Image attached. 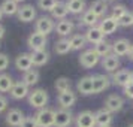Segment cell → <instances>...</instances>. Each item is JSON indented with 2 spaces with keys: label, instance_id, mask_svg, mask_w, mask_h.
I'll use <instances>...</instances> for the list:
<instances>
[{
  "label": "cell",
  "instance_id": "33",
  "mask_svg": "<svg viewBox=\"0 0 133 127\" xmlns=\"http://www.w3.org/2000/svg\"><path fill=\"white\" fill-rule=\"evenodd\" d=\"M54 51H55V54H58V55H66L69 51H72L70 43H69V39L61 37L60 41H57L54 45Z\"/></svg>",
  "mask_w": 133,
  "mask_h": 127
},
{
  "label": "cell",
  "instance_id": "45",
  "mask_svg": "<svg viewBox=\"0 0 133 127\" xmlns=\"http://www.w3.org/2000/svg\"><path fill=\"white\" fill-rule=\"evenodd\" d=\"M130 82H133V72H132V75H130Z\"/></svg>",
  "mask_w": 133,
  "mask_h": 127
},
{
  "label": "cell",
  "instance_id": "20",
  "mask_svg": "<svg viewBox=\"0 0 133 127\" xmlns=\"http://www.w3.org/2000/svg\"><path fill=\"white\" fill-rule=\"evenodd\" d=\"M100 64L102 67L109 73H114L118 70V67H120V58L117 57L115 54H109L106 57H103L102 61H100Z\"/></svg>",
  "mask_w": 133,
  "mask_h": 127
},
{
  "label": "cell",
  "instance_id": "23",
  "mask_svg": "<svg viewBox=\"0 0 133 127\" xmlns=\"http://www.w3.org/2000/svg\"><path fill=\"white\" fill-rule=\"evenodd\" d=\"M66 8H67V11H69V14L82 15L87 11V3H85V0H67Z\"/></svg>",
  "mask_w": 133,
  "mask_h": 127
},
{
  "label": "cell",
  "instance_id": "27",
  "mask_svg": "<svg viewBox=\"0 0 133 127\" xmlns=\"http://www.w3.org/2000/svg\"><path fill=\"white\" fill-rule=\"evenodd\" d=\"M99 21L100 19L97 18L94 14L91 12L90 9H87L82 15H81V19H79V24L81 25H85L87 29H90V27H96L99 25Z\"/></svg>",
  "mask_w": 133,
  "mask_h": 127
},
{
  "label": "cell",
  "instance_id": "21",
  "mask_svg": "<svg viewBox=\"0 0 133 127\" xmlns=\"http://www.w3.org/2000/svg\"><path fill=\"white\" fill-rule=\"evenodd\" d=\"M84 36H85V39H87V42L93 43V45H96V43L105 41V35H103V31L99 29V25L87 29V31L84 33Z\"/></svg>",
  "mask_w": 133,
  "mask_h": 127
},
{
  "label": "cell",
  "instance_id": "39",
  "mask_svg": "<svg viewBox=\"0 0 133 127\" xmlns=\"http://www.w3.org/2000/svg\"><path fill=\"white\" fill-rule=\"evenodd\" d=\"M19 127H37V123L35 120V117H25Z\"/></svg>",
  "mask_w": 133,
  "mask_h": 127
},
{
  "label": "cell",
  "instance_id": "32",
  "mask_svg": "<svg viewBox=\"0 0 133 127\" xmlns=\"http://www.w3.org/2000/svg\"><path fill=\"white\" fill-rule=\"evenodd\" d=\"M15 81L9 73H0V93H9L12 90Z\"/></svg>",
  "mask_w": 133,
  "mask_h": 127
},
{
  "label": "cell",
  "instance_id": "3",
  "mask_svg": "<svg viewBox=\"0 0 133 127\" xmlns=\"http://www.w3.org/2000/svg\"><path fill=\"white\" fill-rule=\"evenodd\" d=\"M46 43H48V37L45 35H41L37 31L30 33V36L27 37V46L31 51H41V49L46 48Z\"/></svg>",
  "mask_w": 133,
  "mask_h": 127
},
{
  "label": "cell",
  "instance_id": "17",
  "mask_svg": "<svg viewBox=\"0 0 133 127\" xmlns=\"http://www.w3.org/2000/svg\"><path fill=\"white\" fill-rule=\"evenodd\" d=\"M130 46H132V43L129 42V39H126V37L117 39L115 42H112V54H115L117 57L127 55V54H129Z\"/></svg>",
  "mask_w": 133,
  "mask_h": 127
},
{
  "label": "cell",
  "instance_id": "6",
  "mask_svg": "<svg viewBox=\"0 0 133 127\" xmlns=\"http://www.w3.org/2000/svg\"><path fill=\"white\" fill-rule=\"evenodd\" d=\"M103 105H105L103 106L105 109H108L109 112L115 114V112H120L121 109L124 108V99L121 96H118V94H111V96H108L105 99Z\"/></svg>",
  "mask_w": 133,
  "mask_h": 127
},
{
  "label": "cell",
  "instance_id": "43",
  "mask_svg": "<svg viewBox=\"0 0 133 127\" xmlns=\"http://www.w3.org/2000/svg\"><path fill=\"white\" fill-rule=\"evenodd\" d=\"M129 58H130V60L133 61V43H132V46H130V49H129Z\"/></svg>",
  "mask_w": 133,
  "mask_h": 127
},
{
  "label": "cell",
  "instance_id": "31",
  "mask_svg": "<svg viewBox=\"0 0 133 127\" xmlns=\"http://www.w3.org/2000/svg\"><path fill=\"white\" fill-rule=\"evenodd\" d=\"M39 78H41V75H39L36 69H30L23 75V82L30 88V87H33V85H36L39 82Z\"/></svg>",
  "mask_w": 133,
  "mask_h": 127
},
{
  "label": "cell",
  "instance_id": "29",
  "mask_svg": "<svg viewBox=\"0 0 133 127\" xmlns=\"http://www.w3.org/2000/svg\"><path fill=\"white\" fill-rule=\"evenodd\" d=\"M2 11H3V15H8V17H12V15H17L19 9V5L15 2V0H5L2 5Z\"/></svg>",
  "mask_w": 133,
  "mask_h": 127
},
{
  "label": "cell",
  "instance_id": "35",
  "mask_svg": "<svg viewBox=\"0 0 133 127\" xmlns=\"http://www.w3.org/2000/svg\"><path fill=\"white\" fill-rule=\"evenodd\" d=\"M127 14V9L124 5H115V6H112V9H111V17L112 18H115L117 21L121 18V17H124Z\"/></svg>",
  "mask_w": 133,
  "mask_h": 127
},
{
  "label": "cell",
  "instance_id": "18",
  "mask_svg": "<svg viewBox=\"0 0 133 127\" xmlns=\"http://www.w3.org/2000/svg\"><path fill=\"white\" fill-rule=\"evenodd\" d=\"M15 67H17V70L19 72H27V70H30L33 69V63H31V57L29 52H21V54L17 55V58H15Z\"/></svg>",
  "mask_w": 133,
  "mask_h": 127
},
{
  "label": "cell",
  "instance_id": "8",
  "mask_svg": "<svg viewBox=\"0 0 133 127\" xmlns=\"http://www.w3.org/2000/svg\"><path fill=\"white\" fill-rule=\"evenodd\" d=\"M76 127H96V117L93 111H82L75 118Z\"/></svg>",
  "mask_w": 133,
  "mask_h": 127
},
{
  "label": "cell",
  "instance_id": "11",
  "mask_svg": "<svg viewBox=\"0 0 133 127\" xmlns=\"http://www.w3.org/2000/svg\"><path fill=\"white\" fill-rule=\"evenodd\" d=\"M130 75H132V72L129 70V69H118L117 72L112 73V78H111V81H112V84L117 85V87H126V85L130 84Z\"/></svg>",
  "mask_w": 133,
  "mask_h": 127
},
{
  "label": "cell",
  "instance_id": "19",
  "mask_svg": "<svg viewBox=\"0 0 133 127\" xmlns=\"http://www.w3.org/2000/svg\"><path fill=\"white\" fill-rule=\"evenodd\" d=\"M29 93H30V90H29V87L23 81H15L12 90L9 91V94H11V97L14 100H21V99L29 96Z\"/></svg>",
  "mask_w": 133,
  "mask_h": 127
},
{
  "label": "cell",
  "instance_id": "24",
  "mask_svg": "<svg viewBox=\"0 0 133 127\" xmlns=\"http://www.w3.org/2000/svg\"><path fill=\"white\" fill-rule=\"evenodd\" d=\"M76 90H78V93L84 94V96L93 94V76H90V75L82 76L76 84Z\"/></svg>",
  "mask_w": 133,
  "mask_h": 127
},
{
  "label": "cell",
  "instance_id": "46",
  "mask_svg": "<svg viewBox=\"0 0 133 127\" xmlns=\"http://www.w3.org/2000/svg\"><path fill=\"white\" fill-rule=\"evenodd\" d=\"M15 2H17V3H21V2H24V0H15Z\"/></svg>",
  "mask_w": 133,
  "mask_h": 127
},
{
  "label": "cell",
  "instance_id": "14",
  "mask_svg": "<svg viewBox=\"0 0 133 127\" xmlns=\"http://www.w3.org/2000/svg\"><path fill=\"white\" fill-rule=\"evenodd\" d=\"M17 17L21 23H31L36 19V8L33 5H23L19 6Z\"/></svg>",
  "mask_w": 133,
  "mask_h": 127
},
{
  "label": "cell",
  "instance_id": "37",
  "mask_svg": "<svg viewBox=\"0 0 133 127\" xmlns=\"http://www.w3.org/2000/svg\"><path fill=\"white\" fill-rule=\"evenodd\" d=\"M118 24L121 27H130V25H133V12H129L127 11L126 15L118 19Z\"/></svg>",
  "mask_w": 133,
  "mask_h": 127
},
{
  "label": "cell",
  "instance_id": "13",
  "mask_svg": "<svg viewBox=\"0 0 133 127\" xmlns=\"http://www.w3.org/2000/svg\"><path fill=\"white\" fill-rule=\"evenodd\" d=\"M94 117H96V126L97 127H111L112 121H114V114L109 112L108 109H99L94 112Z\"/></svg>",
  "mask_w": 133,
  "mask_h": 127
},
{
  "label": "cell",
  "instance_id": "2",
  "mask_svg": "<svg viewBox=\"0 0 133 127\" xmlns=\"http://www.w3.org/2000/svg\"><path fill=\"white\" fill-rule=\"evenodd\" d=\"M35 120L37 123V127H54L55 126V111L51 108L37 109L35 115Z\"/></svg>",
  "mask_w": 133,
  "mask_h": 127
},
{
  "label": "cell",
  "instance_id": "5",
  "mask_svg": "<svg viewBox=\"0 0 133 127\" xmlns=\"http://www.w3.org/2000/svg\"><path fill=\"white\" fill-rule=\"evenodd\" d=\"M100 61V57L96 54L94 49H85L82 54L79 55V64L84 69H91Z\"/></svg>",
  "mask_w": 133,
  "mask_h": 127
},
{
  "label": "cell",
  "instance_id": "10",
  "mask_svg": "<svg viewBox=\"0 0 133 127\" xmlns=\"http://www.w3.org/2000/svg\"><path fill=\"white\" fill-rule=\"evenodd\" d=\"M76 100H78V96L72 90H67L64 93H58V97H57V102L60 105V108L63 109H70L76 103Z\"/></svg>",
  "mask_w": 133,
  "mask_h": 127
},
{
  "label": "cell",
  "instance_id": "12",
  "mask_svg": "<svg viewBox=\"0 0 133 127\" xmlns=\"http://www.w3.org/2000/svg\"><path fill=\"white\" fill-rule=\"evenodd\" d=\"M25 118V115L24 112L21 111V109L18 108H12V109H9L8 111V114H6V124L8 126H11V127H19L21 126V123L24 121Z\"/></svg>",
  "mask_w": 133,
  "mask_h": 127
},
{
  "label": "cell",
  "instance_id": "9",
  "mask_svg": "<svg viewBox=\"0 0 133 127\" xmlns=\"http://www.w3.org/2000/svg\"><path fill=\"white\" fill-rule=\"evenodd\" d=\"M111 84H112V81H111L109 76L102 75V73L94 75L93 76V94H99L102 91L108 90L109 87H111Z\"/></svg>",
  "mask_w": 133,
  "mask_h": 127
},
{
  "label": "cell",
  "instance_id": "38",
  "mask_svg": "<svg viewBox=\"0 0 133 127\" xmlns=\"http://www.w3.org/2000/svg\"><path fill=\"white\" fill-rule=\"evenodd\" d=\"M9 63H11V60H9V55L0 52V73H5V70L9 67Z\"/></svg>",
  "mask_w": 133,
  "mask_h": 127
},
{
  "label": "cell",
  "instance_id": "40",
  "mask_svg": "<svg viewBox=\"0 0 133 127\" xmlns=\"http://www.w3.org/2000/svg\"><path fill=\"white\" fill-rule=\"evenodd\" d=\"M8 106H9V103H8V99L3 94H0V114L2 112H5L8 109Z\"/></svg>",
  "mask_w": 133,
  "mask_h": 127
},
{
  "label": "cell",
  "instance_id": "42",
  "mask_svg": "<svg viewBox=\"0 0 133 127\" xmlns=\"http://www.w3.org/2000/svg\"><path fill=\"white\" fill-rule=\"evenodd\" d=\"M5 27H3V25L0 24V41H2V39H3V36H5Z\"/></svg>",
  "mask_w": 133,
  "mask_h": 127
},
{
  "label": "cell",
  "instance_id": "1",
  "mask_svg": "<svg viewBox=\"0 0 133 127\" xmlns=\"http://www.w3.org/2000/svg\"><path fill=\"white\" fill-rule=\"evenodd\" d=\"M27 100H29V105H30L31 108H36V109L46 108L48 100H49L48 91L45 90V88H35V90H31L29 93Z\"/></svg>",
  "mask_w": 133,
  "mask_h": 127
},
{
  "label": "cell",
  "instance_id": "22",
  "mask_svg": "<svg viewBox=\"0 0 133 127\" xmlns=\"http://www.w3.org/2000/svg\"><path fill=\"white\" fill-rule=\"evenodd\" d=\"M88 9H90L99 19H102V18H105V15H106V12H108V9H109L108 2H106V0H94L90 5Z\"/></svg>",
  "mask_w": 133,
  "mask_h": 127
},
{
  "label": "cell",
  "instance_id": "36",
  "mask_svg": "<svg viewBox=\"0 0 133 127\" xmlns=\"http://www.w3.org/2000/svg\"><path fill=\"white\" fill-rule=\"evenodd\" d=\"M55 3H57V0H37V6L43 12H51L52 8L55 6Z\"/></svg>",
  "mask_w": 133,
  "mask_h": 127
},
{
  "label": "cell",
  "instance_id": "28",
  "mask_svg": "<svg viewBox=\"0 0 133 127\" xmlns=\"http://www.w3.org/2000/svg\"><path fill=\"white\" fill-rule=\"evenodd\" d=\"M69 43H70V48L72 51H81L87 45V39L82 33H75L69 37Z\"/></svg>",
  "mask_w": 133,
  "mask_h": 127
},
{
  "label": "cell",
  "instance_id": "30",
  "mask_svg": "<svg viewBox=\"0 0 133 127\" xmlns=\"http://www.w3.org/2000/svg\"><path fill=\"white\" fill-rule=\"evenodd\" d=\"M94 51H96V54L103 58V57H106V55L112 54V43L108 42V41H102V42H99L94 45Z\"/></svg>",
  "mask_w": 133,
  "mask_h": 127
},
{
  "label": "cell",
  "instance_id": "47",
  "mask_svg": "<svg viewBox=\"0 0 133 127\" xmlns=\"http://www.w3.org/2000/svg\"><path fill=\"white\" fill-rule=\"evenodd\" d=\"M127 127H133V124H129V126H127Z\"/></svg>",
  "mask_w": 133,
  "mask_h": 127
},
{
  "label": "cell",
  "instance_id": "34",
  "mask_svg": "<svg viewBox=\"0 0 133 127\" xmlns=\"http://www.w3.org/2000/svg\"><path fill=\"white\" fill-rule=\"evenodd\" d=\"M54 87H55V90L58 91V93H64V91L70 90V87H72V81H70L69 78H66V76H60V78L55 79Z\"/></svg>",
  "mask_w": 133,
  "mask_h": 127
},
{
  "label": "cell",
  "instance_id": "15",
  "mask_svg": "<svg viewBox=\"0 0 133 127\" xmlns=\"http://www.w3.org/2000/svg\"><path fill=\"white\" fill-rule=\"evenodd\" d=\"M73 29H75L73 21H70V19L66 18V19H60V21H57L54 31H55V33H57L60 37H66V36H72Z\"/></svg>",
  "mask_w": 133,
  "mask_h": 127
},
{
  "label": "cell",
  "instance_id": "26",
  "mask_svg": "<svg viewBox=\"0 0 133 127\" xmlns=\"http://www.w3.org/2000/svg\"><path fill=\"white\" fill-rule=\"evenodd\" d=\"M67 14H69V11H67L66 8V2H58L57 0V3H55V6L52 8V11H51V18L52 19H66Z\"/></svg>",
  "mask_w": 133,
  "mask_h": 127
},
{
  "label": "cell",
  "instance_id": "44",
  "mask_svg": "<svg viewBox=\"0 0 133 127\" xmlns=\"http://www.w3.org/2000/svg\"><path fill=\"white\" fill-rule=\"evenodd\" d=\"M2 18H3V11H2V8H0V21H2Z\"/></svg>",
  "mask_w": 133,
  "mask_h": 127
},
{
  "label": "cell",
  "instance_id": "48",
  "mask_svg": "<svg viewBox=\"0 0 133 127\" xmlns=\"http://www.w3.org/2000/svg\"><path fill=\"white\" fill-rule=\"evenodd\" d=\"M106 2H115V0H106Z\"/></svg>",
  "mask_w": 133,
  "mask_h": 127
},
{
  "label": "cell",
  "instance_id": "25",
  "mask_svg": "<svg viewBox=\"0 0 133 127\" xmlns=\"http://www.w3.org/2000/svg\"><path fill=\"white\" fill-rule=\"evenodd\" d=\"M30 57H31V63H33V66H37V67L45 66V64L49 61V52L46 51V49L31 51Z\"/></svg>",
  "mask_w": 133,
  "mask_h": 127
},
{
  "label": "cell",
  "instance_id": "16",
  "mask_svg": "<svg viewBox=\"0 0 133 127\" xmlns=\"http://www.w3.org/2000/svg\"><path fill=\"white\" fill-rule=\"evenodd\" d=\"M118 27H120L118 21H117L115 18H112V17H105V18H102L100 21H99V29L103 31L105 36H106V35L115 33Z\"/></svg>",
  "mask_w": 133,
  "mask_h": 127
},
{
  "label": "cell",
  "instance_id": "7",
  "mask_svg": "<svg viewBox=\"0 0 133 127\" xmlns=\"http://www.w3.org/2000/svg\"><path fill=\"white\" fill-rule=\"evenodd\" d=\"M73 123V114L70 109H57L55 111V126L54 127H69Z\"/></svg>",
  "mask_w": 133,
  "mask_h": 127
},
{
  "label": "cell",
  "instance_id": "4",
  "mask_svg": "<svg viewBox=\"0 0 133 127\" xmlns=\"http://www.w3.org/2000/svg\"><path fill=\"white\" fill-rule=\"evenodd\" d=\"M55 29V23L51 17H39L35 21V31L41 33V35H49L51 31Z\"/></svg>",
  "mask_w": 133,
  "mask_h": 127
},
{
  "label": "cell",
  "instance_id": "41",
  "mask_svg": "<svg viewBox=\"0 0 133 127\" xmlns=\"http://www.w3.org/2000/svg\"><path fill=\"white\" fill-rule=\"evenodd\" d=\"M123 93H124V96L126 97H129V99H132L133 100V82H130L129 85H126Z\"/></svg>",
  "mask_w": 133,
  "mask_h": 127
}]
</instances>
